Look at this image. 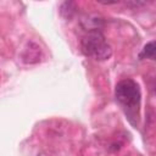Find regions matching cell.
<instances>
[{
	"instance_id": "6da1fadb",
	"label": "cell",
	"mask_w": 156,
	"mask_h": 156,
	"mask_svg": "<svg viewBox=\"0 0 156 156\" xmlns=\"http://www.w3.org/2000/svg\"><path fill=\"white\" fill-rule=\"evenodd\" d=\"M80 46L87 56H90L98 61L108 60L112 55L110 44L106 41L104 34L98 29L88 30L80 40Z\"/></svg>"
},
{
	"instance_id": "7a4b0ae2",
	"label": "cell",
	"mask_w": 156,
	"mask_h": 156,
	"mask_svg": "<svg viewBox=\"0 0 156 156\" xmlns=\"http://www.w3.org/2000/svg\"><path fill=\"white\" fill-rule=\"evenodd\" d=\"M115 96L117 101L130 112H138L141 100V91L139 84L133 79H123L117 83L115 88Z\"/></svg>"
},
{
	"instance_id": "3957f363",
	"label": "cell",
	"mask_w": 156,
	"mask_h": 156,
	"mask_svg": "<svg viewBox=\"0 0 156 156\" xmlns=\"http://www.w3.org/2000/svg\"><path fill=\"white\" fill-rule=\"evenodd\" d=\"M21 58L27 65H34L38 63L41 60V49L35 41H28L26 46L22 50Z\"/></svg>"
},
{
	"instance_id": "277c9868",
	"label": "cell",
	"mask_w": 156,
	"mask_h": 156,
	"mask_svg": "<svg viewBox=\"0 0 156 156\" xmlns=\"http://www.w3.org/2000/svg\"><path fill=\"white\" fill-rule=\"evenodd\" d=\"M60 12H61V15L66 20H71L72 16L76 12V5H74V2H72V1H65V2H62L61 4V7H60Z\"/></svg>"
},
{
	"instance_id": "5b68a950",
	"label": "cell",
	"mask_w": 156,
	"mask_h": 156,
	"mask_svg": "<svg viewBox=\"0 0 156 156\" xmlns=\"http://www.w3.org/2000/svg\"><path fill=\"white\" fill-rule=\"evenodd\" d=\"M155 51H156L155 41H150V43H147L143 48L141 52L139 54V57L140 58H144V57H146V58H154L155 57Z\"/></svg>"
},
{
	"instance_id": "8992f818",
	"label": "cell",
	"mask_w": 156,
	"mask_h": 156,
	"mask_svg": "<svg viewBox=\"0 0 156 156\" xmlns=\"http://www.w3.org/2000/svg\"><path fill=\"white\" fill-rule=\"evenodd\" d=\"M126 5L129 6V7H133V9H138V7H140V6L146 5V2H145V1H127Z\"/></svg>"
}]
</instances>
